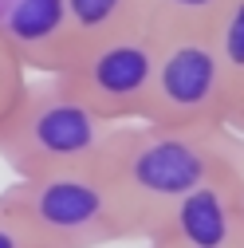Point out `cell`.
I'll list each match as a JSON object with an SVG mask.
<instances>
[{
    "instance_id": "obj_1",
    "label": "cell",
    "mask_w": 244,
    "mask_h": 248,
    "mask_svg": "<svg viewBox=\"0 0 244 248\" xmlns=\"http://www.w3.org/2000/svg\"><path fill=\"white\" fill-rule=\"evenodd\" d=\"M126 209L134 240L189 189L221 170H244V134L232 126L118 122L95 162Z\"/></svg>"
},
{
    "instance_id": "obj_2",
    "label": "cell",
    "mask_w": 244,
    "mask_h": 248,
    "mask_svg": "<svg viewBox=\"0 0 244 248\" xmlns=\"http://www.w3.org/2000/svg\"><path fill=\"white\" fill-rule=\"evenodd\" d=\"M114 130L59 75L24 79L16 103L0 118V162L16 177L95 166Z\"/></svg>"
},
{
    "instance_id": "obj_3",
    "label": "cell",
    "mask_w": 244,
    "mask_h": 248,
    "mask_svg": "<svg viewBox=\"0 0 244 248\" xmlns=\"http://www.w3.org/2000/svg\"><path fill=\"white\" fill-rule=\"evenodd\" d=\"M0 197L51 248H107L134 240L126 209L99 166L16 177Z\"/></svg>"
},
{
    "instance_id": "obj_4",
    "label": "cell",
    "mask_w": 244,
    "mask_h": 248,
    "mask_svg": "<svg viewBox=\"0 0 244 248\" xmlns=\"http://www.w3.org/2000/svg\"><path fill=\"white\" fill-rule=\"evenodd\" d=\"M232 83L209 32L162 36L158 67L142 122L158 126H229Z\"/></svg>"
},
{
    "instance_id": "obj_5",
    "label": "cell",
    "mask_w": 244,
    "mask_h": 248,
    "mask_svg": "<svg viewBox=\"0 0 244 248\" xmlns=\"http://www.w3.org/2000/svg\"><path fill=\"white\" fill-rule=\"evenodd\" d=\"M158 67V36L150 28H130L91 40L59 71L75 95L107 122H142L150 107V87Z\"/></svg>"
},
{
    "instance_id": "obj_6",
    "label": "cell",
    "mask_w": 244,
    "mask_h": 248,
    "mask_svg": "<svg viewBox=\"0 0 244 248\" xmlns=\"http://www.w3.org/2000/svg\"><path fill=\"white\" fill-rule=\"evenodd\" d=\"M146 240L177 248H244V170H221L177 197L150 225Z\"/></svg>"
},
{
    "instance_id": "obj_7",
    "label": "cell",
    "mask_w": 244,
    "mask_h": 248,
    "mask_svg": "<svg viewBox=\"0 0 244 248\" xmlns=\"http://www.w3.org/2000/svg\"><path fill=\"white\" fill-rule=\"evenodd\" d=\"M0 32L24 71L59 75L79 51L63 0H0Z\"/></svg>"
},
{
    "instance_id": "obj_8",
    "label": "cell",
    "mask_w": 244,
    "mask_h": 248,
    "mask_svg": "<svg viewBox=\"0 0 244 248\" xmlns=\"http://www.w3.org/2000/svg\"><path fill=\"white\" fill-rule=\"evenodd\" d=\"M75 44H91L114 32L142 28V0H63Z\"/></svg>"
},
{
    "instance_id": "obj_9",
    "label": "cell",
    "mask_w": 244,
    "mask_h": 248,
    "mask_svg": "<svg viewBox=\"0 0 244 248\" xmlns=\"http://www.w3.org/2000/svg\"><path fill=\"white\" fill-rule=\"evenodd\" d=\"M229 0H142V24L162 36H189V32H213Z\"/></svg>"
},
{
    "instance_id": "obj_10",
    "label": "cell",
    "mask_w": 244,
    "mask_h": 248,
    "mask_svg": "<svg viewBox=\"0 0 244 248\" xmlns=\"http://www.w3.org/2000/svg\"><path fill=\"white\" fill-rule=\"evenodd\" d=\"M213 44H217V55L225 63V75L232 83V107H236V95L244 87V0H229L221 20L213 24Z\"/></svg>"
},
{
    "instance_id": "obj_11",
    "label": "cell",
    "mask_w": 244,
    "mask_h": 248,
    "mask_svg": "<svg viewBox=\"0 0 244 248\" xmlns=\"http://www.w3.org/2000/svg\"><path fill=\"white\" fill-rule=\"evenodd\" d=\"M0 248H51V244L0 197Z\"/></svg>"
},
{
    "instance_id": "obj_12",
    "label": "cell",
    "mask_w": 244,
    "mask_h": 248,
    "mask_svg": "<svg viewBox=\"0 0 244 248\" xmlns=\"http://www.w3.org/2000/svg\"><path fill=\"white\" fill-rule=\"evenodd\" d=\"M24 79H28V71L20 63V55L12 51V44L0 32V83H24Z\"/></svg>"
},
{
    "instance_id": "obj_13",
    "label": "cell",
    "mask_w": 244,
    "mask_h": 248,
    "mask_svg": "<svg viewBox=\"0 0 244 248\" xmlns=\"http://www.w3.org/2000/svg\"><path fill=\"white\" fill-rule=\"evenodd\" d=\"M20 87H24V83H0V118H4V114H8V107L16 103Z\"/></svg>"
},
{
    "instance_id": "obj_14",
    "label": "cell",
    "mask_w": 244,
    "mask_h": 248,
    "mask_svg": "<svg viewBox=\"0 0 244 248\" xmlns=\"http://www.w3.org/2000/svg\"><path fill=\"white\" fill-rule=\"evenodd\" d=\"M229 126L236 134H244V87H240V95H236V107H232V118H229Z\"/></svg>"
},
{
    "instance_id": "obj_15",
    "label": "cell",
    "mask_w": 244,
    "mask_h": 248,
    "mask_svg": "<svg viewBox=\"0 0 244 248\" xmlns=\"http://www.w3.org/2000/svg\"><path fill=\"white\" fill-rule=\"evenodd\" d=\"M146 248H177V244H158V240H146Z\"/></svg>"
}]
</instances>
